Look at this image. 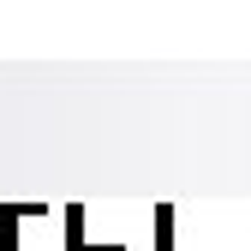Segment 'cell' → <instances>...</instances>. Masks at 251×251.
Instances as JSON below:
<instances>
[]
</instances>
